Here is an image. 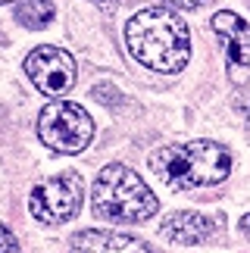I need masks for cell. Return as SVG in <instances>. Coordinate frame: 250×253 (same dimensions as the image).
<instances>
[{
  "mask_svg": "<svg viewBox=\"0 0 250 253\" xmlns=\"http://www.w3.org/2000/svg\"><path fill=\"white\" fill-rule=\"evenodd\" d=\"M125 44L134 60L153 72H181L191 56L188 25L166 6L134 13L125 22Z\"/></svg>",
  "mask_w": 250,
  "mask_h": 253,
  "instance_id": "cell-1",
  "label": "cell"
},
{
  "mask_svg": "<svg viewBox=\"0 0 250 253\" xmlns=\"http://www.w3.org/2000/svg\"><path fill=\"white\" fill-rule=\"evenodd\" d=\"M153 175L172 191L188 188H207L219 184L232 172V153L216 141H188V144H169L150 153Z\"/></svg>",
  "mask_w": 250,
  "mask_h": 253,
  "instance_id": "cell-2",
  "label": "cell"
},
{
  "mask_svg": "<svg viewBox=\"0 0 250 253\" xmlns=\"http://www.w3.org/2000/svg\"><path fill=\"white\" fill-rule=\"evenodd\" d=\"M91 207L97 219L107 222H144L160 210V200L128 166H107L94 181Z\"/></svg>",
  "mask_w": 250,
  "mask_h": 253,
  "instance_id": "cell-3",
  "label": "cell"
},
{
  "mask_svg": "<svg viewBox=\"0 0 250 253\" xmlns=\"http://www.w3.org/2000/svg\"><path fill=\"white\" fill-rule=\"evenodd\" d=\"M38 134L53 153H79L94 138V122L84 106L69 100H53L38 116Z\"/></svg>",
  "mask_w": 250,
  "mask_h": 253,
  "instance_id": "cell-4",
  "label": "cell"
},
{
  "mask_svg": "<svg viewBox=\"0 0 250 253\" xmlns=\"http://www.w3.org/2000/svg\"><path fill=\"white\" fill-rule=\"evenodd\" d=\"M82 200H84L82 178L66 172L35 184L32 194H28V212L44 225H63V222H72L79 216Z\"/></svg>",
  "mask_w": 250,
  "mask_h": 253,
  "instance_id": "cell-5",
  "label": "cell"
},
{
  "mask_svg": "<svg viewBox=\"0 0 250 253\" xmlns=\"http://www.w3.org/2000/svg\"><path fill=\"white\" fill-rule=\"evenodd\" d=\"M25 75L47 97H63L75 87V60L60 47H35L25 56Z\"/></svg>",
  "mask_w": 250,
  "mask_h": 253,
  "instance_id": "cell-6",
  "label": "cell"
},
{
  "mask_svg": "<svg viewBox=\"0 0 250 253\" xmlns=\"http://www.w3.org/2000/svg\"><path fill=\"white\" fill-rule=\"evenodd\" d=\"M72 253H150V247L141 238L131 235H119V231H79L72 238Z\"/></svg>",
  "mask_w": 250,
  "mask_h": 253,
  "instance_id": "cell-7",
  "label": "cell"
},
{
  "mask_svg": "<svg viewBox=\"0 0 250 253\" xmlns=\"http://www.w3.org/2000/svg\"><path fill=\"white\" fill-rule=\"evenodd\" d=\"M163 238L175 241V244H200L216 231V219L200 216V212H172V216L163 222Z\"/></svg>",
  "mask_w": 250,
  "mask_h": 253,
  "instance_id": "cell-8",
  "label": "cell"
},
{
  "mask_svg": "<svg viewBox=\"0 0 250 253\" xmlns=\"http://www.w3.org/2000/svg\"><path fill=\"white\" fill-rule=\"evenodd\" d=\"M213 32L225 44L228 56L241 66H250V25L238 13H216L213 16Z\"/></svg>",
  "mask_w": 250,
  "mask_h": 253,
  "instance_id": "cell-9",
  "label": "cell"
},
{
  "mask_svg": "<svg viewBox=\"0 0 250 253\" xmlns=\"http://www.w3.org/2000/svg\"><path fill=\"white\" fill-rule=\"evenodd\" d=\"M16 19L25 28L41 32V28H47L53 22V3L50 0H19L16 3Z\"/></svg>",
  "mask_w": 250,
  "mask_h": 253,
  "instance_id": "cell-10",
  "label": "cell"
},
{
  "mask_svg": "<svg viewBox=\"0 0 250 253\" xmlns=\"http://www.w3.org/2000/svg\"><path fill=\"white\" fill-rule=\"evenodd\" d=\"M0 253H19V241L6 225H0Z\"/></svg>",
  "mask_w": 250,
  "mask_h": 253,
  "instance_id": "cell-11",
  "label": "cell"
},
{
  "mask_svg": "<svg viewBox=\"0 0 250 253\" xmlns=\"http://www.w3.org/2000/svg\"><path fill=\"white\" fill-rule=\"evenodd\" d=\"M166 6H175V9H200L207 0H163Z\"/></svg>",
  "mask_w": 250,
  "mask_h": 253,
  "instance_id": "cell-12",
  "label": "cell"
},
{
  "mask_svg": "<svg viewBox=\"0 0 250 253\" xmlns=\"http://www.w3.org/2000/svg\"><path fill=\"white\" fill-rule=\"evenodd\" d=\"M241 231H244V235L250 238V216H244V222H241Z\"/></svg>",
  "mask_w": 250,
  "mask_h": 253,
  "instance_id": "cell-13",
  "label": "cell"
},
{
  "mask_svg": "<svg viewBox=\"0 0 250 253\" xmlns=\"http://www.w3.org/2000/svg\"><path fill=\"white\" fill-rule=\"evenodd\" d=\"M91 3H103V6H113L116 0H91Z\"/></svg>",
  "mask_w": 250,
  "mask_h": 253,
  "instance_id": "cell-14",
  "label": "cell"
},
{
  "mask_svg": "<svg viewBox=\"0 0 250 253\" xmlns=\"http://www.w3.org/2000/svg\"><path fill=\"white\" fill-rule=\"evenodd\" d=\"M247 134H250V113H247Z\"/></svg>",
  "mask_w": 250,
  "mask_h": 253,
  "instance_id": "cell-15",
  "label": "cell"
},
{
  "mask_svg": "<svg viewBox=\"0 0 250 253\" xmlns=\"http://www.w3.org/2000/svg\"><path fill=\"white\" fill-rule=\"evenodd\" d=\"M0 3H9V0H0Z\"/></svg>",
  "mask_w": 250,
  "mask_h": 253,
  "instance_id": "cell-16",
  "label": "cell"
}]
</instances>
